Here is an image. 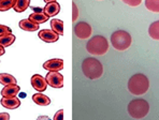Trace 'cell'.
Here are the masks:
<instances>
[{"label": "cell", "mask_w": 159, "mask_h": 120, "mask_svg": "<svg viewBox=\"0 0 159 120\" xmlns=\"http://www.w3.org/2000/svg\"><path fill=\"white\" fill-rule=\"evenodd\" d=\"M32 10H34V13H43V9L38 8V7H32Z\"/></svg>", "instance_id": "obj_29"}, {"label": "cell", "mask_w": 159, "mask_h": 120, "mask_svg": "<svg viewBox=\"0 0 159 120\" xmlns=\"http://www.w3.org/2000/svg\"><path fill=\"white\" fill-rule=\"evenodd\" d=\"M51 28L58 36H62L64 34V22L62 20L54 18V20H51Z\"/></svg>", "instance_id": "obj_17"}, {"label": "cell", "mask_w": 159, "mask_h": 120, "mask_svg": "<svg viewBox=\"0 0 159 120\" xmlns=\"http://www.w3.org/2000/svg\"><path fill=\"white\" fill-rule=\"evenodd\" d=\"M15 41V36L14 34H6V36H1L0 37V46L2 47H8L11 46Z\"/></svg>", "instance_id": "obj_19"}, {"label": "cell", "mask_w": 159, "mask_h": 120, "mask_svg": "<svg viewBox=\"0 0 159 120\" xmlns=\"http://www.w3.org/2000/svg\"><path fill=\"white\" fill-rule=\"evenodd\" d=\"M92 26L85 22H81L74 26V34L79 39L85 40L92 36Z\"/></svg>", "instance_id": "obj_6"}, {"label": "cell", "mask_w": 159, "mask_h": 120, "mask_svg": "<svg viewBox=\"0 0 159 120\" xmlns=\"http://www.w3.org/2000/svg\"><path fill=\"white\" fill-rule=\"evenodd\" d=\"M148 34L152 39L159 40V20L152 23L148 28Z\"/></svg>", "instance_id": "obj_20"}, {"label": "cell", "mask_w": 159, "mask_h": 120, "mask_svg": "<svg viewBox=\"0 0 159 120\" xmlns=\"http://www.w3.org/2000/svg\"><path fill=\"white\" fill-rule=\"evenodd\" d=\"M53 120H64V109H59L55 114Z\"/></svg>", "instance_id": "obj_26"}, {"label": "cell", "mask_w": 159, "mask_h": 120, "mask_svg": "<svg viewBox=\"0 0 159 120\" xmlns=\"http://www.w3.org/2000/svg\"><path fill=\"white\" fill-rule=\"evenodd\" d=\"M131 36L127 31L124 30H117L111 36V43L115 49L119 51H126L131 45Z\"/></svg>", "instance_id": "obj_5"}, {"label": "cell", "mask_w": 159, "mask_h": 120, "mask_svg": "<svg viewBox=\"0 0 159 120\" xmlns=\"http://www.w3.org/2000/svg\"><path fill=\"white\" fill-rule=\"evenodd\" d=\"M20 91V86H17L16 84L9 85V86H4V88L1 90V96L2 98H13V96H16V95H18Z\"/></svg>", "instance_id": "obj_13"}, {"label": "cell", "mask_w": 159, "mask_h": 120, "mask_svg": "<svg viewBox=\"0 0 159 120\" xmlns=\"http://www.w3.org/2000/svg\"><path fill=\"white\" fill-rule=\"evenodd\" d=\"M0 120H10V115L8 113H0Z\"/></svg>", "instance_id": "obj_28"}, {"label": "cell", "mask_w": 159, "mask_h": 120, "mask_svg": "<svg viewBox=\"0 0 159 120\" xmlns=\"http://www.w3.org/2000/svg\"><path fill=\"white\" fill-rule=\"evenodd\" d=\"M16 78L11 74L8 73H0V84L3 86H9V85L16 84Z\"/></svg>", "instance_id": "obj_18"}, {"label": "cell", "mask_w": 159, "mask_h": 120, "mask_svg": "<svg viewBox=\"0 0 159 120\" xmlns=\"http://www.w3.org/2000/svg\"><path fill=\"white\" fill-rule=\"evenodd\" d=\"M86 49L92 55L102 56L109 49V43H107V40L103 36H95L87 42Z\"/></svg>", "instance_id": "obj_3"}, {"label": "cell", "mask_w": 159, "mask_h": 120, "mask_svg": "<svg viewBox=\"0 0 159 120\" xmlns=\"http://www.w3.org/2000/svg\"><path fill=\"white\" fill-rule=\"evenodd\" d=\"M60 12V6L57 1H48L46 2L45 7L43 8V13L48 17H54Z\"/></svg>", "instance_id": "obj_11"}, {"label": "cell", "mask_w": 159, "mask_h": 120, "mask_svg": "<svg viewBox=\"0 0 159 120\" xmlns=\"http://www.w3.org/2000/svg\"><path fill=\"white\" fill-rule=\"evenodd\" d=\"M31 86L38 92H43L48 88V83H46L45 78L43 76H41L40 74H34L31 77Z\"/></svg>", "instance_id": "obj_9"}, {"label": "cell", "mask_w": 159, "mask_h": 120, "mask_svg": "<svg viewBox=\"0 0 159 120\" xmlns=\"http://www.w3.org/2000/svg\"><path fill=\"white\" fill-rule=\"evenodd\" d=\"M37 120H51V119L48 116H39L38 118H37Z\"/></svg>", "instance_id": "obj_30"}, {"label": "cell", "mask_w": 159, "mask_h": 120, "mask_svg": "<svg viewBox=\"0 0 159 120\" xmlns=\"http://www.w3.org/2000/svg\"><path fill=\"white\" fill-rule=\"evenodd\" d=\"M124 2L127 4H129V6H139L140 3H141V0H135V1H129V0H124Z\"/></svg>", "instance_id": "obj_27"}, {"label": "cell", "mask_w": 159, "mask_h": 120, "mask_svg": "<svg viewBox=\"0 0 159 120\" xmlns=\"http://www.w3.org/2000/svg\"><path fill=\"white\" fill-rule=\"evenodd\" d=\"M145 7L152 12L159 13V0H145Z\"/></svg>", "instance_id": "obj_23"}, {"label": "cell", "mask_w": 159, "mask_h": 120, "mask_svg": "<svg viewBox=\"0 0 159 120\" xmlns=\"http://www.w3.org/2000/svg\"><path fill=\"white\" fill-rule=\"evenodd\" d=\"M45 81L48 86L53 88H62L64 87V76L59 72H48L45 76Z\"/></svg>", "instance_id": "obj_7"}, {"label": "cell", "mask_w": 159, "mask_h": 120, "mask_svg": "<svg viewBox=\"0 0 159 120\" xmlns=\"http://www.w3.org/2000/svg\"><path fill=\"white\" fill-rule=\"evenodd\" d=\"M149 82L144 74H134L128 81V90L134 96H142L148 90Z\"/></svg>", "instance_id": "obj_2"}, {"label": "cell", "mask_w": 159, "mask_h": 120, "mask_svg": "<svg viewBox=\"0 0 159 120\" xmlns=\"http://www.w3.org/2000/svg\"><path fill=\"white\" fill-rule=\"evenodd\" d=\"M0 103L3 107L8 108V109H16L20 107V100L16 96L13 98H2L0 100Z\"/></svg>", "instance_id": "obj_12"}, {"label": "cell", "mask_w": 159, "mask_h": 120, "mask_svg": "<svg viewBox=\"0 0 159 120\" xmlns=\"http://www.w3.org/2000/svg\"><path fill=\"white\" fill-rule=\"evenodd\" d=\"M43 69L48 72H59L64 69V60L59 58L50 59L43 63Z\"/></svg>", "instance_id": "obj_8"}, {"label": "cell", "mask_w": 159, "mask_h": 120, "mask_svg": "<svg viewBox=\"0 0 159 120\" xmlns=\"http://www.w3.org/2000/svg\"><path fill=\"white\" fill-rule=\"evenodd\" d=\"M18 26H20V29L25 30V31H30V32L37 31V30L39 29V27H40L39 25L31 23L29 20H28V18H27V20H20Z\"/></svg>", "instance_id": "obj_16"}, {"label": "cell", "mask_w": 159, "mask_h": 120, "mask_svg": "<svg viewBox=\"0 0 159 120\" xmlns=\"http://www.w3.org/2000/svg\"><path fill=\"white\" fill-rule=\"evenodd\" d=\"M128 114L134 119H142L148 114L149 112V104L147 101L143 99H137L132 100L128 104Z\"/></svg>", "instance_id": "obj_4"}, {"label": "cell", "mask_w": 159, "mask_h": 120, "mask_svg": "<svg viewBox=\"0 0 159 120\" xmlns=\"http://www.w3.org/2000/svg\"><path fill=\"white\" fill-rule=\"evenodd\" d=\"M82 71L89 79H97L103 74V67L101 62L96 58H86L82 62Z\"/></svg>", "instance_id": "obj_1"}, {"label": "cell", "mask_w": 159, "mask_h": 120, "mask_svg": "<svg viewBox=\"0 0 159 120\" xmlns=\"http://www.w3.org/2000/svg\"><path fill=\"white\" fill-rule=\"evenodd\" d=\"M4 53H6V49H4V47H2V46H0V56L4 55Z\"/></svg>", "instance_id": "obj_31"}, {"label": "cell", "mask_w": 159, "mask_h": 120, "mask_svg": "<svg viewBox=\"0 0 159 120\" xmlns=\"http://www.w3.org/2000/svg\"><path fill=\"white\" fill-rule=\"evenodd\" d=\"M6 34H12V29L6 25H0V37Z\"/></svg>", "instance_id": "obj_24"}, {"label": "cell", "mask_w": 159, "mask_h": 120, "mask_svg": "<svg viewBox=\"0 0 159 120\" xmlns=\"http://www.w3.org/2000/svg\"><path fill=\"white\" fill-rule=\"evenodd\" d=\"M48 18L50 17H48V15H45L44 13H32L28 16V20H29L31 23L37 24V25L43 24V23H45Z\"/></svg>", "instance_id": "obj_15"}, {"label": "cell", "mask_w": 159, "mask_h": 120, "mask_svg": "<svg viewBox=\"0 0 159 120\" xmlns=\"http://www.w3.org/2000/svg\"><path fill=\"white\" fill-rule=\"evenodd\" d=\"M29 6H30L29 0H17L15 7L13 8V10L17 13H22V12H24V11H26Z\"/></svg>", "instance_id": "obj_21"}, {"label": "cell", "mask_w": 159, "mask_h": 120, "mask_svg": "<svg viewBox=\"0 0 159 120\" xmlns=\"http://www.w3.org/2000/svg\"><path fill=\"white\" fill-rule=\"evenodd\" d=\"M32 101L37 105H40V106H48V105L51 104V99L48 96H46L45 95H42L41 92L34 93L32 96Z\"/></svg>", "instance_id": "obj_14"}, {"label": "cell", "mask_w": 159, "mask_h": 120, "mask_svg": "<svg viewBox=\"0 0 159 120\" xmlns=\"http://www.w3.org/2000/svg\"><path fill=\"white\" fill-rule=\"evenodd\" d=\"M78 16H79L78 7H76V4L73 2V3H72V20H73V22H75L76 18H78Z\"/></svg>", "instance_id": "obj_25"}, {"label": "cell", "mask_w": 159, "mask_h": 120, "mask_svg": "<svg viewBox=\"0 0 159 120\" xmlns=\"http://www.w3.org/2000/svg\"><path fill=\"white\" fill-rule=\"evenodd\" d=\"M17 0H0V12L11 10L15 7Z\"/></svg>", "instance_id": "obj_22"}, {"label": "cell", "mask_w": 159, "mask_h": 120, "mask_svg": "<svg viewBox=\"0 0 159 120\" xmlns=\"http://www.w3.org/2000/svg\"><path fill=\"white\" fill-rule=\"evenodd\" d=\"M39 38L45 43H55V42L58 41L59 39V36L57 33L53 31V30L50 29H42L39 31Z\"/></svg>", "instance_id": "obj_10"}, {"label": "cell", "mask_w": 159, "mask_h": 120, "mask_svg": "<svg viewBox=\"0 0 159 120\" xmlns=\"http://www.w3.org/2000/svg\"><path fill=\"white\" fill-rule=\"evenodd\" d=\"M20 98H22V96H23V98H25V93H20Z\"/></svg>", "instance_id": "obj_32"}]
</instances>
